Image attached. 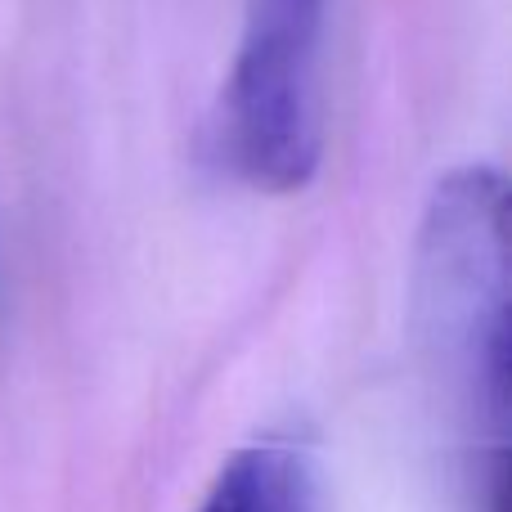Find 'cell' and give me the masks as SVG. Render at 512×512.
<instances>
[{
  "label": "cell",
  "mask_w": 512,
  "mask_h": 512,
  "mask_svg": "<svg viewBox=\"0 0 512 512\" xmlns=\"http://www.w3.org/2000/svg\"><path fill=\"white\" fill-rule=\"evenodd\" d=\"M508 194L486 162L454 167L423 207L414 319L477 463L486 512H504L508 468Z\"/></svg>",
  "instance_id": "6da1fadb"
},
{
  "label": "cell",
  "mask_w": 512,
  "mask_h": 512,
  "mask_svg": "<svg viewBox=\"0 0 512 512\" xmlns=\"http://www.w3.org/2000/svg\"><path fill=\"white\" fill-rule=\"evenodd\" d=\"M324 18L328 0H248L239 50L207 117L203 149L221 176L256 194H292L319 171Z\"/></svg>",
  "instance_id": "7a4b0ae2"
},
{
  "label": "cell",
  "mask_w": 512,
  "mask_h": 512,
  "mask_svg": "<svg viewBox=\"0 0 512 512\" xmlns=\"http://www.w3.org/2000/svg\"><path fill=\"white\" fill-rule=\"evenodd\" d=\"M198 512H324V481L301 445L256 441L230 454Z\"/></svg>",
  "instance_id": "3957f363"
}]
</instances>
